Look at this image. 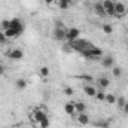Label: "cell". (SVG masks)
Masks as SVG:
<instances>
[{"label": "cell", "instance_id": "cell-1", "mask_svg": "<svg viewBox=\"0 0 128 128\" xmlns=\"http://www.w3.org/2000/svg\"><path fill=\"white\" fill-rule=\"evenodd\" d=\"M70 43V46H72V49L73 51H76V52H86V51H90L94 45L92 43H90L88 40H85V39H76V40H72V42H68Z\"/></svg>", "mask_w": 128, "mask_h": 128}, {"label": "cell", "instance_id": "cell-2", "mask_svg": "<svg viewBox=\"0 0 128 128\" xmlns=\"http://www.w3.org/2000/svg\"><path fill=\"white\" fill-rule=\"evenodd\" d=\"M66 34H67V27L61 21H57V24L54 27V32H52L54 39L58 40V42H66Z\"/></svg>", "mask_w": 128, "mask_h": 128}, {"label": "cell", "instance_id": "cell-3", "mask_svg": "<svg viewBox=\"0 0 128 128\" xmlns=\"http://www.w3.org/2000/svg\"><path fill=\"white\" fill-rule=\"evenodd\" d=\"M10 28H14L16 32V36H21L24 33L26 27H24V22L20 18H14V20H10Z\"/></svg>", "mask_w": 128, "mask_h": 128}, {"label": "cell", "instance_id": "cell-4", "mask_svg": "<svg viewBox=\"0 0 128 128\" xmlns=\"http://www.w3.org/2000/svg\"><path fill=\"white\" fill-rule=\"evenodd\" d=\"M6 57H8L9 60H22V57H24V51L20 49V48L9 49V51L6 52Z\"/></svg>", "mask_w": 128, "mask_h": 128}, {"label": "cell", "instance_id": "cell-5", "mask_svg": "<svg viewBox=\"0 0 128 128\" xmlns=\"http://www.w3.org/2000/svg\"><path fill=\"white\" fill-rule=\"evenodd\" d=\"M106 9V16H115V0H103L101 2Z\"/></svg>", "mask_w": 128, "mask_h": 128}, {"label": "cell", "instance_id": "cell-6", "mask_svg": "<svg viewBox=\"0 0 128 128\" xmlns=\"http://www.w3.org/2000/svg\"><path fill=\"white\" fill-rule=\"evenodd\" d=\"M127 6L122 3V2H116L115 3V16L116 18H122V16H125L127 15Z\"/></svg>", "mask_w": 128, "mask_h": 128}, {"label": "cell", "instance_id": "cell-7", "mask_svg": "<svg viewBox=\"0 0 128 128\" xmlns=\"http://www.w3.org/2000/svg\"><path fill=\"white\" fill-rule=\"evenodd\" d=\"M79 28H76V27H70V28H67V34H66V42H72V40H76V39H79Z\"/></svg>", "mask_w": 128, "mask_h": 128}, {"label": "cell", "instance_id": "cell-8", "mask_svg": "<svg viewBox=\"0 0 128 128\" xmlns=\"http://www.w3.org/2000/svg\"><path fill=\"white\" fill-rule=\"evenodd\" d=\"M45 119H48V116H46V113H45L42 109H34V110H33V121H34V122L40 124V122L45 121Z\"/></svg>", "mask_w": 128, "mask_h": 128}, {"label": "cell", "instance_id": "cell-9", "mask_svg": "<svg viewBox=\"0 0 128 128\" xmlns=\"http://www.w3.org/2000/svg\"><path fill=\"white\" fill-rule=\"evenodd\" d=\"M76 122L84 127V125H88V124L91 122V119H90V116L84 112V113H76Z\"/></svg>", "mask_w": 128, "mask_h": 128}, {"label": "cell", "instance_id": "cell-10", "mask_svg": "<svg viewBox=\"0 0 128 128\" xmlns=\"http://www.w3.org/2000/svg\"><path fill=\"white\" fill-rule=\"evenodd\" d=\"M110 85V79L109 78H106V76H100L98 78V80H97V90H106L107 86Z\"/></svg>", "mask_w": 128, "mask_h": 128}, {"label": "cell", "instance_id": "cell-11", "mask_svg": "<svg viewBox=\"0 0 128 128\" xmlns=\"http://www.w3.org/2000/svg\"><path fill=\"white\" fill-rule=\"evenodd\" d=\"M94 12L97 14V16H100V18H104L106 16V9H104L103 3H100V2L94 3Z\"/></svg>", "mask_w": 128, "mask_h": 128}, {"label": "cell", "instance_id": "cell-12", "mask_svg": "<svg viewBox=\"0 0 128 128\" xmlns=\"http://www.w3.org/2000/svg\"><path fill=\"white\" fill-rule=\"evenodd\" d=\"M101 66H103L104 68H112V67L115 66V58H113L112 55H107V57H104V58L101 60Z\"/></svg>", "mask_w": 128, "mask_h": 128}, {"label": "cell", "instance_id": "cell-13", "mask_svg": "<svg viewBox=\"0 0 128 128\" xmlns=\"http://www.w3.org/2000/svg\"><path fill=\"white\" fill-rule=\"evenodd\" d=\"M84 92H85V96H88V97H96L97 88L92 86L91 84H86V85H84Z\"/></svg>", "mask_w": 128, "mask_h": 128}, {"label": "cell", "instance_id": "cell-14", "mask_svg": "<svg viewBox=\"0 0 128 128\" xmlns=\"http://www.w3.org/2000/svg\"><path fill=\"white\" fill-rule=\"evenodd\" d=\"M64 112H66L67 115L73 116V115L76 113V110H74V101H68V103H66V104H64Z\"/></svg>", "mask_w": 128, "mask_h": 128}, {"label": "cell", "instance_id": "cell-15", "mask_svg": "<svg viewBox=\"0 0 128 128\" xmlns=\"http://www.w3.org/2000/svg\"><path fill=\"white\" fill-rule=\"evenodd\" d=\"M74 110L76 113H84L86 112V104L84 101H74Z\"/></svg>", "mask_w": 128, "mask_h": 128}, {"label": "cell", "instance_id": "cell-16", "mask_svg": "<svg viewBox=\"0 0 128 128\" xmlns=\"http://www.w3.org/2000/svg\"><path fill=\"white\" fill-rule=\"evenodd\" d=\"M15 88L20 90V91L26 90V88H27V80L22 79V78H21V79H16V80H15Z\"/></svg>", "mask_w": 128, "mask_h": 128}, {"label": "cell", "instance_id": "cell-17", "mask_svg": "<svg viewBox=\"0 0 128 128\" xmlns=\"http://www.w3.org/2000/svg\"><path fill=\"white\" fill-rule=\"evenodd\" d=\"M112 76L116 78V79H119V78L122 76V68L118 67V66H113V67H112Z\"/></svg>", "mask_w": 128, "mask_h": 128}, {"label": "cell", "instance_id": "cell-18", "mask_svg": "<svg viewBox=\"0 0 128 128\" xmlns=\"http://www.w3.org/2000/svg\"><path fill=\"white\" fill-rule=\"evenodd\" d=\"M94 127H97V128H110V121H97V122H94L92 124Z\"/></svg>", "mask_w": 128, "mask_h": 128}, {"label": "cell", "instance_id": "cell-19", "mask_svg": "<svg viewBox=\"0 0 128 128\" xmlns=\"http://www.w3.org/2000/svg\"><path fill=\"white\" fill-rule=\"evenodd\" d=\"M78 78H79V79H82V80H85L86 84H92V82H94L92 74H86V73H85V74H79Z\"/></svg>", "mask_w": 128, "mask_h": 128}, {"label": "cell", "instance_id": "cell-20", "mask_svg": "<svg viewBox=\"0 0 128 128\" xmlns=\"http://www.w3.org/2000/svg\"><path fill=\"white\" fill-rule=\"evenodd\" d=\"M70 2H72V0H57V4H58L60 9H68Z\"/></svg>", "mask_w": 128, "mask_h": 128}, {"label": "cell", "instance_id": "cell-21", "mask_svg": "<svg viewBox=\"0 0 128 128\" xmlns=\"http://www.w3.org/2000/svg\"><path fill=\"white\" fill-rule=\"evenodd\" d=\"M4 36H6V39H14V37H18L16 36V32L14 30V28H8V30H4Z\"/></svg>", "mask_w": 128, "mask_h": 128}, {"label": "cell", "instance_id": "cell-22", "mask_svg": "<svg viewBox=\"0 0 128 128\" xmlns=\"http://www.w3.org/2000/svg\"><path fill=\"white\" fill-rule=\"evenodd\" d=\"M49 73H51V70H49V67H46V66L40 67V70H39V74H40L42 78H48Z\"/></svg>", "mask_w": 128, "mask_h": 128}, {"label": "cell", "instance_id": "cell-23", "mask_svg": "<svg viewBox=\"0 0 128 128\" xmlns=\"http://www.w3.org/2000/svg\"><path fill=\"white\" fill-rule=\"evenodd\" d=\"M107 104H116V96L115 94H106V100Z\"/></svg>", "mask_w": 128, "mask_h": 128}, {"label": "cell", "instance_id": "cell-24", "mask_svg": "<svg viewBox=\"0 0 128 128\" xmlns=\"http://www.w3.org/2000/svg\"><path fill=\"white\" fill-rule=\"evenodd\" d=\"M101 30L106 33V34H112V33H113V27H112L110 24H103V26H101Z\"/></svg>", "mask_w": 128, "mask_h": 128}, {"label": "cell", "instance_id": "cell-25", "mask_svg": "<svg viewBox=\"0 0 128 128\" xmlns=\"http://www.w3.org/2000/svg\"><path fill=\"white\" fill-rule=\"evenodd\" d=\"M125 103H127V100H125V97H124V96L116 97V104H118V107H119V109H122Z\"/></svg>", "mask_w": 128, "mask_h": 128}, {"label": "cell", "instance_id": "cell-26", "mask_svg": "<svg viewBox=\"0 0 128 128\" xmlns=\"http://www.w3.org/2000/svg\"><path fill=\"white\" fill-rule=\"evenodd\" d=\"M96 98L98 100V101H104V100H106V94L103 92V90H97Z\"/></svg>", "mask_w": 128, "mask_h": 128}, {"label": "cell", "instance_id": "cell-27", "mask_svg": "<svg viewBox=\"0 0 128 128\" xmlns=\"http://www.w3.org/2000/svg\"><path fill=\"white\" fill-rule=\"evenodd\" d=\"M2 28H3V32L8 30V28H10V20H3L2 21Z\"/></svg>", "mask_w": 128, "mask_h": 128}, {"label": "cell", "instance_id": "cell-28", "mask_svg": "<svg viewBox=\"0 0 128 128\" xmlns=\"http://www.w3.org/2000/svg\"><path fill=\"white\" fill-rule=\"evenodd\" d=\"M63 92H64V96H73V88L72 86H64V90H63Z\"/></svg>", "mask_w": 128, "mask_h": 128}, {"label": "cell", "instance_id": "cell-29", "mask_svg": "<svg viewBox=\"0 0 128 128\" xmlns=\"http://www.w3.org/2000/svg\"><path fill=\"white\" fill-rule=\"evenodd\" d=\"M63 51H64V52H67V54H68V52H72V51H73V49H72V46H70V43H68V42H64V45H63Z\"/></svg>", "mask_w": 128, "mask_h": 128}, {"label": "cell", "instance_id": "cell-30", "mask_svg": "<svg viewBox=\"0 0 128 128\" xmlns=\"http://www.w3.org/2000/svg\"><path fill=\"white\" fill-rule=\"evenodd\" d=\"M8 42V39H6V36H4V33L0 32V45H4Z\"/></svg>", "mask_w": 128, "mask_h": 128}, {"label": "cell", "instance_id": "cell-31", "mask_svg": "<svg viewBox=\"0 0 128 128\" xmlns=\"http://www.w3.org/2000/svg\"><path fill=\"white\" fill-rule=\"evenodd\" d=\"M121 110H122V112H124L125 115H128V101H127V103H125V104H124V107H122Z\"/></svg>", "mask_w": 128, "mask_h": 128}, {"label": "cell", "instance_id": "cell-32", "mask_svg": "<svg viewBox=\"0 0 128 128\" xmlns=\"http://www.w3.org/2000/svg\"><path fill=\"white\" fill-rule=\"evenodd\" d=\"M3 73H4V67H3V66H2V64H0V76H2V74H3Z\"/></svg>", "mask_w": 128, "mask_h": 128}, {"label": "cell", "instance_id": "cell-33", "mask_svg": "<svg viewBox=\"0 0 128 128\" xmlns=\"http://www.w3.org/2000/svg\"><path fill=\"white\" fill-rule=\"evenodd\" d=\"M45 3H46V4H52V3H54V0H45Z\"/></svg>", "mask_w": 128, "mask_h": 128}, {"label": "cell", "instance_id": "cell-34", "mask_svg": "<svg viewBox=\"0 0 128 128\" xmlns=\"http://www.w3.org/2000/svg\"><path fill=\"white\" fill-rule=\"evenodd\" d=\"M127 48H128V40H127Z\"/></svg>", "mask_w": 128, "mask_h": 128}]
</instances>
